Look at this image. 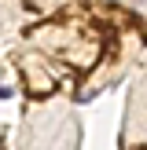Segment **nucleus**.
I'll list each match as a JSON object with an SVG mask.
<instances>
[]
</instances>
